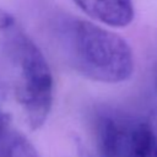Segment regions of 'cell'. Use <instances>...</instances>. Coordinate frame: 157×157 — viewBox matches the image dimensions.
<instances>
[{"mask_svg":"<svg viewBox=\"0 0 157 157\" xmlns=\"http://www.w3.org/2000/svg\"><path fill=\"white\" fill-rule=\"evenodd\" d=\"M0 157H39V155L25 135L4 123L0 130Z\"/></svg>","mask_w":157,"mask_h":157,"instance_id":"cell-5","label":"cell"},{"mask_svg":"<svg viewBox=\"0 0 157 157\" xmlns=\"http://www.w3.org/2000/svg\"><path fill=\"white\" fill-rule=\"evenodd\" d=\"M102 157H150L151 128L148 119L108 115L99 121Z\"/></svg>","mask_w":157,"mask_h":157,"instance_id":"cell-3","label":"cell"},{"mask_svg":"<svg viewBox=\"0 0 157 157\" xmlns=\"http://www.w3.org/2000/svg\"><path fill=\"white\" fill-rule=\"evenodd\" d=\"M90 18L114 28L128 27L135 17L134 0H72Z\"/></svg>","mask_w":157,"mask_h":157,"instance_id":"cell-4","label":"cell"},{"mask_svg":"<svg viewBox=\"0 0 157 157\" xmlns=\"http://www.w3.org/2000/svg\"><path fill=\"white\" fill-rule=\"evenodd\" d=\"M0 48V83L23 124L37 130L47 121L54 99V78L38 45L15 26Z\"/></svg>","mask_w":157,"mask_h":157,"instance_id":"cell-1","label":"cell"},{"mask_svg":"<svg viewBox=\"0 0 157 157\" xmlns=\"http://www.w3.org/2000/svg\"><path fill=\"white\" fill-rule=\"evenodd\" d=\"M151 128V156L157 157V113H152L148 118Z\"/></svg>","mask_w":157,"mask_h":157,"instance_id":"cell-6","label":"cell"},{"mask_svg":"<svg viewBox=\"0 0 157 157\" xmlns=\"http://www.w3.org/2000/svg\"><path fill=\"white\" fill-rule=\"evenodd\" d=\"M54 36L69 66L91 81L120 83L134 74L135 59L130 44L101 25L65 16L55 23Z\"/></svg>","mask_w":157,"mask_h":157,"instance_id":"cell-2","label":"cell"},{"mask_svg":"<svg viewBox=\"0 0 157 157\" xmlns=\"http://www.w3.org/2000/svg\"><path fill=\"white\" fill-rule=\"evenodd\" d=\"M15 26L13 16L0 6V31H7Z\"/></svg>","mask_w":157,"mask_h":157,"instance_id":"cell-7","label":"cell"}]
</instances>
